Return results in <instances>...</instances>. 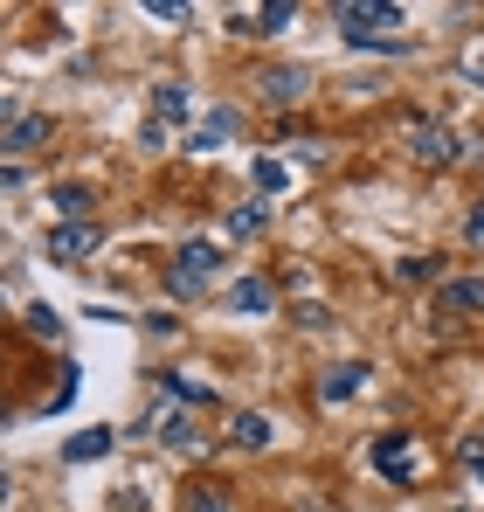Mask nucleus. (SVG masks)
I'll use <instances>...</instances> for the list:
<instances>
[{
    "instance_id": "f257e3e1",
    "label": "nucleus",
    "mask_w": 484,
    "mask_h": 512,
    "mask_svg": "<svg viewBox=\"0 0 484 512\" xmlns=\"http://www.w3.org/2000/svg\"><path fill=\"white\" fill-rule=\"evenodd\" d=\"M222 256H229V250H215V243H201V236H194V243H180V250H173V270H166V284H173L180 298H201V291L222 277Z\"/></svg>"
},
{
    "instance_id": "f03ea898",
    "label": "nucleus",
    "mask_w": 484,
    "mask_h": 512,
    "mask_svg": "<svg viewBox=\"0 0 484 512\" xmlns=\"http://www.w3.org/2000/svg\"><path fill=\"white\" fill-rule=\"evenodd\" d=\"M332 21L346 28V42H374V28H402V7H381V0H339Z\"/></svg>"
},
{
    "instance_id": "7ed1b4c3",
    "label": "nucleus",
    "mask_w": 484,
    "mask_h": 512,
    "mask_svg": "<svg viewBox=\"0 0 484 512\" xmlns=\"http://www.w3.org/2000/svg\"><path fill=\"white\" fill-rule=\"evenodd\" d=\"M374 464H381L388 485H415V436H408V429H388V436L374 443Z\"/></svg>"
},
{
    "instance_id": "20e7f679",
    "label": "nucleus",
    "mask_w": 484,
    "mask_h": 512,
    "mask_svg": "<svg viewBox=\"0 0 484 512\" xmlns=\"http://www.w3.org/2000/svg\"><path fill=\"white\" fill-rule=\"evenodd\" d=\"M408 153H415L422 167H457L464 146H457V132H443V125H415V132H408Z\"/></svg>"
},
{
    "instance_id": "39448f33",
    "label": "nucleus",
    "mask_w": 484,
    "mask_h": 512,
    "mask_svg": "<svg viewBox=\"0 0 484 512\" xmlns=\"http://www.w3.org/2000/svg\"><path fill=\"white\" fill-rule=\"evenodd\" d=\"M97 243H104L97 222H63V229H49V256H56V263H83Z\"/></svg>"
},
{
    "instance_id": "423d86ee",
    "label": "nucleus",
    "mask_w": 484,
    "mask_h": 512,
    "mask_svg": "<svg viewBox=\"0 0 484 512\" xmlns=\"http://www.w3.org/2000/svg\"><path fill=\"white\" fill-rule=\"evenodd\" d=\"M256 90L270 97V104H298L305 90H312V70H298V63H277V70H263Z\"/></svg>"
},
{
    "instance_id": "0eeeda50",
    "label": "nucleus",
    "mask_w": 484,
    "mask_h": 512,
    "mask_svg": "<svg viewBox=\"0 0 484 512\" xmlns=\"http://www.w3.org/2000/svg\"><path fill=\"white\" fill-rule=\"evenodd\" d=\"M236 132H242V111H236V104H215V111L201 118V132H194L187 146H194V153H215V146H229Z\"/></svg>"
},
{
    "instance_id": "6e6552de",
    "label": "nucleus",
    "mask_w": 484,
    "mask_h": 512,
    "mask_svg": "<svg viewBox=\"0 0 484 512\" xmlns=\"http://www.w3.org/2000/svg\"><path fill=\"white\" fill-rule=\"evenodd\" d=\"M42 139H49V118H42V111H7V160L35 153Z\"/></svg>"
},
{
    "instance_id": "1a4fd4ad",
    "label": "nucleus",
    "mask_w": 484,
    "mask_h": 512,
    "mask_svg": "<svg viewBox=\"0 0 484 512\" xmlns=\"http://www.w3.org/2000/svg\"><path fill=\"white\" fill-rule=\"evenodd\" d=\"M436 305H450V312H484V277H443V284H436Z\"/></svg>"
},
{
    "instance_id": "9d476101",
    "label": "nucleus",
    "mask_w": 484,
    "mask_h": 512,
    "mask_svg": "<svg viewBox=\"0 0 484 512\" xmlns=\"http://www.w3.org/2000/svg\"><path fill=\"white\" fill-rule=\"evenodd\" d=\"M291 21H298V7H291V0H277V7H256V14H242L236 35H284Z\"/></svg>"
},
{
    "instance_id": "9b49d317",
    "label": "nucleus",
    "mask_w": 484,
    "mask_h": 512,
    "mask_svg": "<svg viewBox=\"0 0 484 512\" xmlns=\"http://www.w3.org/2000/svg\"><path fill=\"white\" fill-rule=\"evenodd\" d=\"M360 388H367V360H339V367L319 381L325 402H346V395H360Z\"/></svg>"
},
{
    "instance_id": "f8f14e48",
    "label": "nucleus",
    "mask_w": 484,
    "mask_h": 512,
    "mask_svg": "<svg viewBox=\"0 0 484 512\" xmlns=\"http://www.w3.org/2000/svg\"><path fill=\"white\" fill-rule=\"evenodd\" d=\"M229 443H236V450H270V416L242 409L236 423H229Z\"/></svg>"
},
{
    "instance_id": "ddd939ff",
    "label": "nucleus",
    "mask_w": 484,
    "mask_h": 512,
    "mask_svg": "<svg viewBox=\"0 0 484 512\" xmlns=\"http://www.w3.org/2000/svg\"><path fill=\"white\" fill-rule=\"evenodd\" d=\"M49 208H56L63 222H90V187H77V180H63V187H49Z\"/></svg>"
},
{
    "instance_id": "4468645a",
    "label": "nucleus",
    "mask_w": 484,
    "mask_h": 512,
    "mask_svg": "<svg viewBox=\"0 0 484 512\" xmlns=\"http://www.w3.org/2000/svg\"><path fill=\"white\" fill-rule=\"evenodd\" d=\"M229 305H236V312H270V305H277V291H270V277H236Z\"/></svg>"
},
{
    "instance_id": "2eb2a0df",
    "label": "nucleus",
    "mask_w": 484,
    "mask_h": 512,
    "mask_svg": "<svg viewBox=\"0 0 484 512\" xmlns=\"http://www.w3.org/2000/svg\"><path fill=\"white\" fill-rule=\"evenodd\" d=\"M104 450H111V429H77V436L63 443L70 464H90V457H104Z\"/></svg>"
},
{
    "instance_id": "dca6fc26",
    "label": "nucleus",
    "mask_w": 484,
    "mask_h": 512,
    "mask_svg": "<svg viewBox=\"0 0 484 512\" xmlns=\"http://www.w3.org/2000/svg\"><path fill=\"white\" fill-rule=\"evenodd\" d=\"M263 222H270V201H242V208H229V236H263Z\"/></svg>"
},
{
    "instance_id": "f3484780",
    "label": "nucleus",
    "mask_w": 484,
    "mask_h": 512,
    "mask_svg": "<svg viewBox=\"0 0 484 512\" xmlns=\"http://www.w3.org/2000/svg\"><path fill=\"white\" fill-rule=\"evenodd\" d=\"M153 118H160V125L187 118V84H160V90H153Z\"/></svg>"
},
{
    "instance_id": "a211bd4d",
    "label": "nucleus",
    "mask_w": 484,
    "mask_h": 512,
    "mask_svg": "<svg viewBox=\"0 0 484 512\" xmlns=\"http://www.w3.org/2000/svg\"><path fill=\"white\" fill-rule=\"evenodd\" d=\"M256 187H263V201H270V194H284V187H291V173H284V160H270V153H256Z\"/></svg>"
},
{
    "instance_id": "6ab92c4d",
    "label": "nucleus",
    "mask_w": 484,
    "mask_h": 512,
    "mask_svg": "<svg viewBox=\"0 0 484 512\" xmlns=\"http://www.w3.org/2000/svg\"><path fill=\"white\" fill-rule=\"evenodd\" d=\"M187 512H229V492L201 478V485H187Z\"/></svg>"
},
{
    "instance_id": "aec40b11",
    "label": "nucleus",
    "mask_w": 484,
    "mask_h": 512,
    "mask_svg": "<svg viewBox=\"0 0 484 512\" xmlns=\"http://www.w3.org/2000/svg\"><path fill=\"white\" fill-rule=\"evenodd\" d=\"M402 277H408V284H429V277L443 284V256H436V263H429V256H408V263H402Z\"/></svg>"
},
{
    "instance_id": "412c9836",
    "label": "nucleus",
    "mask_w": 484,
    "mask_h": 512,
    "mask_svg": "<svg viewBox=\"0 0 484 512\" xmlns=\"http://www.w3.org/2000/svg\"><path fill=\"white\" fill-rule=\"evenodd\" d=\"M28 333H35V340H56V333H63V319H56V312H42V305H35V312H28Z\"/></svg>"
},
{
    "instance_id": "4be33fe9",
    "label": "nucleus",
    "mask_w": 484,
    "mask_h": 512,
    "mask_svg": "<svg viewBox=\"0 0 484 512\" xmlns=\"http://www.w3.org/2000/svg\"><path fill=\"white\" fill-rule=\"evenodd\" d=\"M457 457H464V471L484 485V436H464V450H457Z\"/></svg>"
},
{
    "instance_id": "5701e85b",
    "label": "nucleus",
    "mask_w": 484,
    "mask_h": 512,
    "mask_svg": "<svg viewBox=\"0 0 484 512\" xmlns=\"http://www.w3.org/2000/svg\"><path fill=\"white\" fill-rule=\"evenodd\" d=\"M146 14H153V21H187V7H180V0H146Z\"/></svg>"
},
{
    "instance_id": "b1692460",
    "label": "nucleus",
    "mask_w": 484,
    "mask_h": 512,
    "mask_svg": "<svg viewBox=\"0 0 484 512\" xmlns=\"http://www.w3.org/2000/svg\"><path fill=\"white\" fill-rule=\"evenodd\" d=\"M464 236H471V243H484V201L471 208V215H464Z\"/></svg>"
}]
</instances>
